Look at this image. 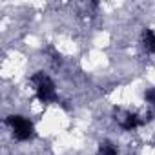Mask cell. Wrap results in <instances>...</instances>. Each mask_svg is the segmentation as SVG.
<instances>
[{
  "label": "cell",
  "instance_id": "6da1fadb",
  "mask_svg": "<svg viewBox=\"0 0 155 155\" xmlns=\"http://www.w3.org/2000/svg\"><path fill=\"white\" fill-rule=\"evenodd\" d=\"M31 84L35 90V95L40 102H51L57 99V91H55V84L46 73H37L31 77Z\"/></svg>",
  "mask_w": 155,
  "mask_h": 155
},
{
  "label": "cell",
  "instance_id": "7a4b0ae2",
  "mask_svg": "<svg viewBox=\"0 0 155 155\" xmlns=\"http://www.w3.org/2000/svg\"><path fill=\"white\" fill-rule=\"evenodd\" d=\"M8 124L11 126L13 130V135L18 139V140H29L35 133V128H33V122L26 117H20V115H11L8 117Z\"/></svg>",
  "mask_w": 155,
  "mask_h": 155
},
{
  "label": "cell",
  "instance_id": "3957f363",
  "mask_svg": "<svg viewBox=\"0 0 155 155\" xmlns=\"http://www.w3.org/2000/svg\"><path fill=\"white\" fill-rule=\"evenodd\" d=\"M142 46L146 48V51L155 53V33L148 28L142 31Z\"/></svg>",
  "mask_w": 155,
  "mask_h": 155
},
{
  "label": "cell",
  "instance_id": "277c9868",
  "mask_svg": "<svg viewBox=\"0 0 155 155\" xmlns=\"http://www.w3.org/2000/svg\"><path fill=\"white\" fill-rule=\"evenodd\" d=\"M99 151H101V155H117V148L111 142H102Z\"/></svg>",
  "mask_w": 155,
  "mask_h": 155
},
{
  "label": "cell",
  "instance_id": "5b68a950",
  "mask_svg": "<svg viewBox=\"0 0 155 155\" xmlns=\"http://www.w3.org/2000/svg\"><path fill=\"white\" fill-rule=\"evenodd\" d=\"M144 101L148 106H155V90H148L144 93Z\"/></svg>",
  "mask_w": 155,
  "mask_h": 155
}]
</instances>
